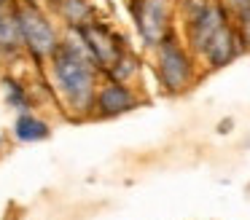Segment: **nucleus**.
Wrapping results in <instances>:
<instances>
[{
  "instance_id": "1",
  "label": "nucleus",
  "mask_w": 250,
  "mask_h": 220,
  "mask_svg": "<svg viewBox=\"0 0 250 220\" xmlns=\"http://www.w3.org/2000/svg\"><path fill=\"white\" fill-rule=\"evenodd\" d=\"M46 64H49L51 83H54L60 100L65 102V107L70 110V116L92 118L94 97H97V89L105 75L100 73V67L89 57L83 43L73 32L62 35L60 46L54 48Z\"/></svg>"
},
{
  "instance_id": "2",
  "label": "nucleus",
  "mask_w": 250,
  "mask_h": 220,
  "mask_svg": "<svg viewBox=\"0 0 250 220\" xmlns=\"http://www.w3.org/2000/svg\"><path fill=\"white\" fill-rule=\"evenodd\" d=\"M151 54H153L156 83L164 97H180L199 83L202 64L194 57V51L186 46V40L180 38L178 30L164 38L156 48H151Z\"/></svg>"
},
{
  "instance_id": "3",
  "label": "nucleus",
  "mask_w": 250,
  "mask_h": 220,
  "mask_svg": "<svg viewBox=\"0 0 250 220\" xmlns=\"http://www.w3.org/2000/svg\"><path fill=\"white\" fill-rule=\"evenodd\" d=\"M175 16H178L180 38L194 51V57H199L202 48L223 24L234 21L223 0H175Z\"/></svg>"
},
{
  "instance_id": "4",
  "label": "nucleus",
  "mask_w": 250,
  "mask_h": 220,
  "mask_svg": "<svg viewBox=\"0 0 250 220\" xmlns=\"http://www.w3.org/2000/svg\"><path fill=\"white\" fill-rule=\"evenodd\" d=\"M14 11H17L24 51L35 62H49V57L54 54V48L62 40V35L57 30V24L51 21V16L43 11V5L38 0H17Z\"/></svg>"
},
{
  "instance_id": "5",
  "label": "nucleus",
  "mask_w": 250,
  "mask_h": 220,
  "mask_svg": "<svg viewBox=\"0 0 250 220\" xmlns=\"http://www.w3.org/2000/svg\"><path fill=\"white\" fill-rule=\"evenodd\" d=\"M67 32H73V35L83 43V48L89 51V57L94 59V64L100 67L103 75H108L110 67H113L126 51H132L126 38L121 35L113 24L103 21L100 16L92 21H86V24L78 27V30H67Z\"/></svg>"
},
{
  "instance_id": "6",
  "label": "nucleus",
  "mask_w": 250,
  "mask_h": 220,
  "mask_svg": "<svg viewBox=\"0 0 250 220\" xmlns=\"http://www.w3.org/2000/svg\"><path fill=\"white\" fill-rule=\"evenodd\" d=\"M129 14L148 51L178 30L175 0H129Z\"/></svg>"
},
{
  "instance_id": "7",
  "label": "nucleus",
  "mask_w": 250,
  "mask_h": 220,
  "mask_svg": "<svg viewBox=\"0 0 250 220\" xmlns=\"http://www.w3.org/2000/svg\"><path fill=\"white\" fill-rule=\"evenodd\" d=\"M140 91L135 89V83H124L116 78H103L94 97V107H92V118L94 121H110V118L126 116V113L137 110L143 105Z\"/></svg>"
},
{
  "instance_id": "8",
  "label": "nucleus",
  "mask_w": 250,
  "mask_h": 220,
  "mask_svg": "<svg viewBox=\"0 0 250 220\" xmlns=\"http://www.w3.org/2000/svg\"><path fill=\"white\" fill-rule=\"evenodd\" d=\"M242 54H245V46H242V40H239L237 24L229 21V24H223L221 30L212 35V40L202 48V54L196 59H199L202 70H221V67H226V64L237 62Z\"/></svg>"
},
{
  "instance_id": "9",
  "label": "nucleus",
  "mask_w": 250,
  "mask_h": 220,
  "mask_svg": "<svg viewBox=\"0 0 250 220\" xmlns=\"http://www.w3.org/2000/svg\"><path fill=\"white\" fill-rule=\"evenodd\" d=\"M22 51L24 43H22V32H19L17 11H14V5H3L0 8V54H3V59H11Z\"/></svg>"
},
{
  "instance_id": "10",
  "label": "nucleus",
  "mask_w": 250,
  "mask_h": 220,
  "mask_svg": "<svg viewBox=\"0 0 250 220\" xmlns=\"http://www.w3.org/2000/svg\"><path fill=\"white\" fill-rule=\"evenodd\" d=\"M54 14L67 30H78L86 21L97 19V8L92 5V0H54Z\"/></svg>"
},
{
  "instance_id": "11",
  "label": "nucleus",
  "mask_w": 250,
  "mask_h": 220,
  "mask_svg": "<svg viewBox=\"0 0 250 220\" xmlns=\"http://www.w3.org/2000/svg\"><path fill=\"white\" fill-rule=\"evenodd\" d=\"M14 137L19 142H43V140L51 137V126L41 116H35L33 110L17 113V118H14Z\"/></svg>"
},
{
  "instance_id": "12",
  "label": "nucleus",
  "mask_w": 250,
  "mask_h": 220,
  "mask_svg": "<svg viewBox=\"0 0 250 220\" xmlns=\"http://www.w3.org/2000/svg\"><path fill=\"white\" fill-rule=\"evenodd\" d=\"M0 83H3L6 105L11 107V110H17V113H30V110H33V97H30V91H27V86H24V83H19V80L11 78V75H6Z\"/></svg>"
},
{
  "instance_id": "13",
  "label": "nucleus",
  "mask_w": 250,
  "mask_h": 220,
  "mask_svg": "<svg viewBox=\"0 0 250 220\" xmlns=\"http://www.w3.org/2000/svg\"><path fill=\"white\" fill-rule=\"evenodd\" d=\"M140 70H143L140 57H137L135 51H126L124 57L110 67V73L105 75V78H116V80H124V83H135V78L140 75Z\"/></svg>"
},
{
  "instance_id": "14",
  "label": "nucleus",
  "mask_w": 250,
  "mask_h": 220,
  "mask_svg": "<svg viewBox=\"0 0 250 220\" xmlns=\"http://www.w3.org/2000/svg\"><path fill=\"white\" fill-rule=\"evenodd\" d=\"M234 24H237V32H239V40L245 46V54H250V8H245L242 14L234 16Z\"/></svg>"
},
{
  "instance_id": "15",
  "label": "nucleus",
  "mask_w": 250,
  "mask_h": 220,
  "mask_svg": "<svg viewBox=\"0 0 250 220\" xmlns=\"http://www.w3.org/2000/svg\"><path fill=\"white\" fill-rule=\"evenodd\" d=\"M223 3L231 11V16H237V14H242L245 8H250V0H223Z\"/></svg>"
},
{
  "instance_id": "16",
  "label": "nucleus",
  "mask_w": 250,
  "mask_h": 220,
  "mask_svg": "<svg viewBox=\"0 0 250 220\" xmlns=\"http://www.w3.org/2000/svg\"><path fill=\"white\" fill-rule=\"evenodd\" d=\"M17 3V0H0V8H3V5H14Z\"/></svg>"
},
{
  "instance_id": "17",
  "label": "nucleus",
  "mask_w": 250,
  "mask_h": 220,
  "mask_svg": "<svg viewBox=\"0 0 250 220\" xmlns=\"http://www.w3.org/2000/svg\"><path fill=\"white\" fill-rule=\"evenodd\" d=\"M0 62H3V54H0Z\"/></svg>"
}]
</instances>
